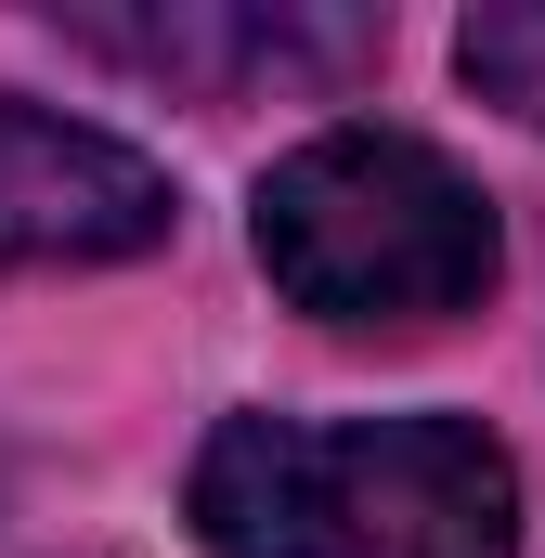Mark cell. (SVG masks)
I'll return each mask as SVG.
<instances>
[{"label": "cell", "mask_w": 545, "mask_h": 558, "mask_svg": "<svg viewBox=\"0 0 545 558\" xmlns=\"http://www.w3.org/2000/svg\"><path fill=\"white\" fill-rule=\"evenodd\" d=\"M195 533L221 558H520V468L481 416H221Z\"/></svg>", "instance_id": "6da1fadb"}, {"label": "cell", "mask_w": 545, "mask_h": 558, "mask_svg": "<svg viewBox=\"0 0 545 558\" xmlns=\"http://www.w3.org/2000/svg\"><path fill=\"white\" fill-rule=\"evenodd\" d=\"M507 260L481 182L415 131H312L261 182V274L312 325H455Z\"/></svg>", "instance_id": "7a4b0ae2"}, {"label": "cell", "mask_w": 545, "mask_h": 558, "mask_svg": "<svg viewBox=\"0 0 545 558\" xmlns=\"http://www.w3.org/2000/svg\"><path fill=\"white\" fill-rule=\"evenodd\" d=\"M169 169L131 156L92 118H52L26 92H0V274H52V260H143L169 234Z\"/></svg>", "instance_id": "3957f363"}, {"label": "cell", "mask_w": 545, "mask_h": 558, "mask_svg": "<svg viewBox=\"0 0 545 558\" xmlns=\"http://www.w3.org/2000/svg\"><path fill=\"white\" fill-rule=\"evenodd\" d=\"M78 39L92 52H118V65H156V78H325V65H364L390 26H364V13H78Z\"/></svg>", "instance_id": "277c9868"}, {"label": "cell", "mask_w": 545, "mask_h": 558, "mask_svg": "<svg viewBox=\"0 0 545 558\" xmlns=\"http://www.w3.org/2000/svg\"><path fill=\"white\" fill-rule=\"evenodd\" d=\"M455 65H468L481 105H507V118L545 131V0H481V13L455 26Z\"/></svg>", "instance_id": "5b68a950"}]
</instances>
